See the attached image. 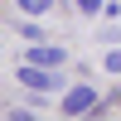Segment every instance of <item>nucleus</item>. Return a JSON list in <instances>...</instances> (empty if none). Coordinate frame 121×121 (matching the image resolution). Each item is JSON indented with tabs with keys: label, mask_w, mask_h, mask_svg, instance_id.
Here are the masks:
<instances>
[{
	"label": "nucleus",
	"mask_w": 121,
	"mask_h": 121,
	"mask_svg": "<svg viewBox=\"0 0 121 121\" xmlns=\"http://www.w3.org/2000/svg\"><path fill=\"white\" fill-rule=\"evenodd\" d=\"M15 5H19V15H29V19H39V15H44L48 5H53V0H15Z\"/></svg>",
	"instance_id": "4"
},
{
	"label": "nucleus",
	"mask_w": 121,
	"mask_h": 121,
	"mask_svg": "<svg viewBox=\"0 0 121 121\" xmlns=\"http://www.w3.org/2000/svg\"><path fill=\"white\" fill-rule=\"evenodd\" d=\"M58 112H63V116H87V112H97V92H92V87H68V97H63V102H58Z\"/></svg>",
	"instance_id": "1"
},
{
	"label": "nucleus",
	"mask_w": 121,
	"mask_h": 121,
	"mask_svg": "<svg viewBox=\"0 0 121 121\" xmlns=\"http://www.w3.org/2000/svg\"><path fill=\"white\" fill-rule=\"evenodd\" d=\"M78 10H82V15H97V10H107V0H73Z\"/></svg>",
	"instance_id": "6"
},
{
	"label": "nucleus",
	"mask_w": 121,
	"mask_h": 121,
	"mask_svg": "<svg viewBox=\"0 0 121 121\" xmlns=\"http://www.w3.org/2000/svg\"><path fill=\"white\" fill-rule=\"evenodd\" d=\"M15 29L29 39V44H39V39H44V29H39V24H15Z\"/></svg>",
	"instance_id": "7"
},
{
	"label": "nucleus",
	"mask_w": 121,
	"mask_h": 121,
	"mask_svg": "<svg viewBox=\"0 0 121 121\" xmlns=\"http://www.w3.org/2000/svg\"><path fill=\"white\" fill-rule=\"evenodd\" d=\"M102 68H107V73H121V48H107V58H102Z\"/></svg>",
	"instance_id": "5"
},
{
	"label": "nucleus",
	"mask_w": 121,
	"mask_h": 121,
	"mask_svg": "<svg viewBox=\"0 0 121 121\" xmlns=\"http://www.w3.org/2000/svg\"><path fill=\"white\" fill-rule=\"evenodd\" d=\"M24 63H39V68H58V63H68V53H63V48H53V44H34Z\"/></svg>",
	"instance_id": "3"
},
{
	"label": "nucleus",
	"mask_w": 121,
	"mask_h": 121,
	"mask_svg": "<svg viewBox=\"0 0 121 121\" xmlns=\"http://www.w3.org/2000/svg\"><path fill=\"white\" fill-rule=\"evenodd\" d=\"M19 82H24V87H34V92H48V87H53L58 78H53V68H39V63H24V68H19Z\"/></svg>",
	"instance_id": "2"
}]
</instances>
